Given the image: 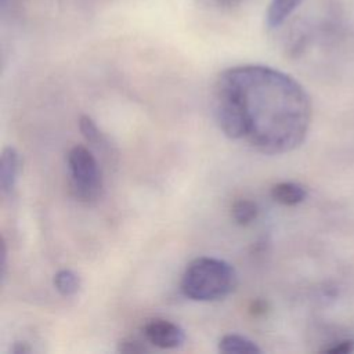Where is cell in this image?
<instances>
[{"instance_id":"cell-2","label":"cell","mask_w":354,"mask_h":354,"mask_svg":"<svg viewBox=\"0 0 354 354\" xmlns=\"http://www.w3.org/2000/svg\"><path fill=\"white\" fill-rule=\"evenodd\" d=\"M238 285L235 268L225 260L202 256L189 261L181 277V292L194 301H217Z\"/></svg>"},{"instance_id":"cell-14","label":"cell","mask_w":354,"mask_h":354,"mask_svg":"<svg viewBox=\"0 0 354 354\" xmlns=\"http://www.w3.org/2000/svg\"><path fill=\"white\" fill-rule=\"evenodd\" d=\"M7 1H8V0H0V3H1V4H3V6H4V4H6V3H7Z\"/></svg>"},{"instance_id":"cell-9","label":"cell","mask_w":354,"mask_h":354,"mask_svg":"<svg viewBox=\"0 0 354 354\" xmlns=\"http://www.w3.org/2000/svg\"><path fill=\"white\" fill-rule=\"evenodd\" d=\"M53 283L59 295L68 297L77 293L80 288V278L75 271L69 268H64L54 275Z\"/></svg>"},{"instance_id":"cell-4","label":"cell","mask_w":354,"mask_h":354,"mask_svg":"<svg viewBox=\"0 0 354 354\" xmlns=\"http://www.w3.org/2000/svg\"><path fill=\"white\" fill-rule=\"evenodd\" d=\"M145 340L163 350L178 348L185 342V333L183 328L171 321L163 318H152L142 326Z\"/></svg>"},{"instance_id":"cell-7","label":"cell","mask_w":354,"mask_h":354,"mask_svg":"<svg viewBox=\"0 0 354 354\" xmlns=\"http://www.w3.org/2000/svg\"><path fill=\"white\" fill-rule=\"evenodd\" d=\"M307 188L299 183L293 181H282L272 185L270 195L271 198L285 206H296L306 201Z\"/></svg>"},{"instance_id":"cell-8","label":"cell","mask_w":354,"mask_h":354,"mask_svg":"<svg viewBox=\"0 0 354 354\" xmlns=\"http://www.w3.org/2000/svg\"><path fill=\"white\" fill-rule=\"evenodd\" d=\"M218 351L227 354H259L261 353V348L246 336L238 333H228L220 339Z\"/></svg>"},{"instance_id":"cell-3","label":"cell","mask_w":354,"mask_h":354,"mask_svg":"<svg viewBox=\"0 0 354 354\" xmlns=\"http://www.w3.org/2000/svg\"><path fill=\"white\" fill-rule=\"evenodd\" d=\"M66 165L73 195L84 203L95 202L102 191V177L97 159L84 145L68 151Z\"/></svg>"},{"instance_id":"cell-11","label":"cell","mask_w":354,"mask_h":354,"mask_svg":"<svg viewBox=\"0 0 354 354\" xmlns=\"http://www.w3.org/2000/svg\"><path fill=\"white\" fill-rule=\"evenodd\" d=\"M79 129H80V133L82 136L84 137V140L93 145H100L104 142V138H102V134L101 131L98 130L95 122L87 116V115H82L79 118Z\"/></svg>"},{"instance_id":"cell-5","label":"cell","mask_w":354,"mask_h":354,"mask_svg":"<svg viewBox=\"0 0 354 354\" xmlns=\"http://www.w3.org/2000/svg\"><path fill=\"white\" fill-rule=\"evenodd\" d=\"M21 167V158L14 147H6L0 159V187L4 195L14 191Z\"/></svg>"},{"instance_id":"cell-10","label":"cell","mask_w":354,"mask_h":354,"mask_svg":"<svg viewBox=\"0 0 354 354\" xmlns=\"http://www.w3.org/2000/svg\"><path fill=\"white\" fill-rule=\"evenodd\" d=\"M232 218L239 225H249L252 224L259 216L257 205L250 199H238L234 202L231 209Z\"/></svg>"},{"instance_id":"cell-13","label":"cell","mask_w":354,"mask_h":354,"mask_svg":"<svg viewBox=\"0 0 354 354\" xmlns=\"http://www.w3.org/2000/svg\"><path fill=\"white\" fill-rule=\"evenodd\" d=\"M11 351L15 354H26V353H30L32 348L29 347V344L26 342H15Z\"/></svg>"},{"instance_id":"cell-6","label":"cell","mask_w":354,"mask_h":354,"mask_svg":"<svg viewBox=\"0 0 354 354\" xmlns=\"http://www.w3.org/2000/svg\"><path fill=\"white\" fill-rule=\"evenodd\" d=\"M303 0H270L266 11V25L268 29L281 28L292 14L300 7Z\"/></svg>"},{"instance_id":"cell-12","label":"cell","mask_w":354,"mask_h":354,"mask_svg":"<svg viewBox=\"0 0 354 354\" xmlns=\"http://www.w3.org/2000/svg\"><path fill=\"white\" fill-rule=\"evenodd\" d=\"M118 351L126 354H140L148 351V347L137 339H123L118 344Z\"/></svg>"},{"instance_id":"cell-1","label":"cell","mask_w":354,"mask_h":354,"mask_svg":"<svg viewBox=\"0 0 354 354\" xmlns=\"http://www.w3.org/2000/svg\"><path fill=\"white\" fill-rule=\"evenodd\" d=\"M213 116L232 140L263 155L288 153L303 144L311 124V100L290 75L261 64L223 71L212 95Z\"/></svg>"}]
</instances>
